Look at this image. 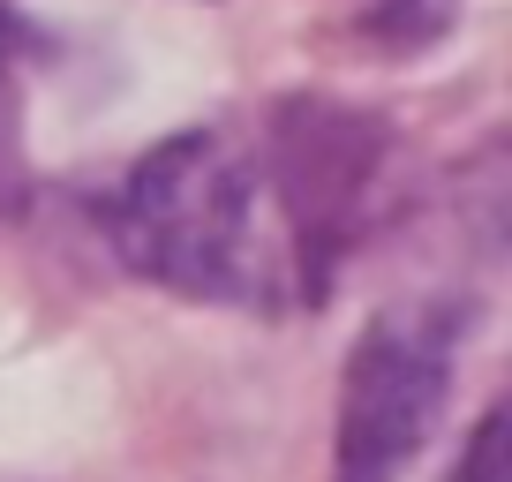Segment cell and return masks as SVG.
Listing matches in <instances>:
<instances>
[{
	"label": "cell",
	"instance_id": "cell-2",
	"mask_svg": "<svg viewBox=\"0 0 512 482\" xmlns=\"http://www.w3.org/2000/svg\"><path fill=\"white\" fill-rule=\"evenodd\" d=\"M264 151H272V196L287 219L294 294L324 302L384 211L392 129L339 98H279L264 113Z\"/></svg>",
	"mask_w": 512,
	"mask_h": 482
},
{
	"label": "cell",
	"instance_id": "cell-4",
	"mask_svg": "<svg viewBox=\"0 0 512 482\" xmlns=\"http://www.w3.org/2000/svg\"><path fill=\"white\" fill-rule=\"evenodd\" d=\"M505 430H512V415H505V407H490V415L475 422V437H467V452H460V475H452V482H512Z\"/></svg>",
	"mask_w": 512,
	"mask_h": 482
},
{
	"label": "cell",
	"instance_id": "cell-1",
	"mask_svg": "<svg viewBox=\"0 0 512 482\" xmlns=\"http://www.w3.org/2000/svg\"><path fill=\"white\" fill-rule=\"evenodd\" d=\"M106 241L136 279L181 302L264 309L279 294L264 174L219 129H181L128 166V181L106 204Z\"/></svg>",
	"mask_w": 512,
	"mask_h": 482
},
{
	"label": "cell",
	"instance_id": "cell-3",
	"mask_svg": "<svg viewBox=\"0 0 512 482\" xmlns=\"http://www.w3.org/2000/svg\"><path fill=\"white\" fill-rule=\"evenodd\" d=\"M452 309H384L362 324L339 377V445L332 482H400L437 437V415L452 400V347H460Z\"/></svg>",
	"mask_w": 512,
	"mask_h": 482
}]
</instances>
